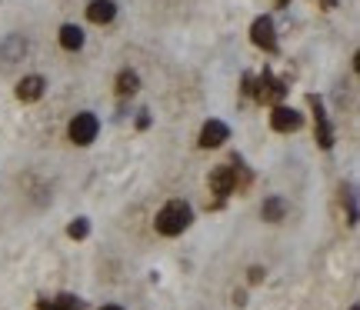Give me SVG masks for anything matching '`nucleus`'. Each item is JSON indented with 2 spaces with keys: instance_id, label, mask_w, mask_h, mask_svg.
Returning a JSON list of instances; mask_svg holds the SVG:
<instances>
[{
  "instance_id": "aec40b11",
  "label": "nucleus",
  "mask_w": 360,
  "mask_h": 310,
  "mask_svg": "<svg viewBox=\"0 0 360 310\" xmlns=\"http://www.w3.org/2000/svg\"><path fill=\"white\" fill-rule=\"evenodd\" d=\"M101 310H120V307H101Z\"/></svg>"
},
{
  "instance_id": "f257e3e1",
  "label": "nucleus",
  "mask_w": 360,
  "mask_h": 310,
  "mask_svg": "<svg viewBox=\"0 0 360 310\" xmlns=\"http://www.w3.org/2000/svg\"><path fill=\"white\" fill-rule=\"evenodd\" d=\"M190 220H194V210L183 204V201H170V204L164 207L160 214H157V233H164V237H177L190 227Z\"/></svg>"
},
{
  "instance_id": "39448f33",
  "label": "nucleus",
  "mask_w": 360,
  "mask_h": 310,
  "mask_svg": "<svg viewBox=\"0 0 360 310\" xmlns=\"http://www.w3.org/2000/svg\"><path fill=\"white\" fill-rule=\"evenodd\" d=\"M250 40L257 44L260 51H267V53L277 51V34H274V21H270V17H257V21H254V27H250Z\"/></svg>"
},
{
  "instance_id": "9d476101",
  "label": "nucleus",
  "mask_w": 360,
  "mask_h": 310,
  "mask_svg": "<svg viewBox=\"0 0 360 310\" xmlns=\"http://www.w3.org/2000/svg\"><path fill=\"white\" fill-rule=\"evenodd\" d=\"M87 17H90L94 24H110V21L117 17V3H114V0H90Z\"/></svg>"
},
{
  "instance_id": "0eeeda50",
  "label": "nucleus",
  "mask_w": 360,
  "mask_h": 310,
  "mask_svg": "<svg viewBox=\"0 0 360 310\" xmlns=\"http://www.w3.org/2000/svg\"><path fill=\"white\" fill-rule=\"evenodd\" d=\"M210 190L217 197H227L237 190V167H214L210 170Z\"/></svg>"
},
{
  "instance_id": "9b49d317",
  "label": "nucleus",
  "mask_w": 360,
  "mask_h": 310,
  "mask_svg": "<svg viewBox=\"0 0 360 310\" xmlns=\"http://www.w3.org/2000/svg\"><path fill=\"white\" fill-rule=\"evenodd\" d=\"M24 53H27V40L21 34H10V37L0 44V57H3L7 64H10V60H21Z\"/></svg>"
},
{
  "instance_id": "dca6fc26",
  "label": "nucleus",
  "mask_w": 360,
  "mask_h": 310,
  "mask_svg": "<svg viewBox=\"0 0 360 310\" xmlns=\"http://www.w3.org/2000/svg\"><path fill=\"white\" fill-rule=\"evenodd\" d=\"M67 233H70V237H74V240H83V237H87V233H90V224H87V220H83V217H77V220H74V224H70V227H67Z\"/></svg>"
},
{
  "instance_id": "a211bd4d",
  "label": "nucleus",
  "mask_w": 360,
  "mask_h": 310,
  "mask_svg": "<svg viewBox=\"0 0 360 310\" xmlns=\"http://www.w3.org/2000/svg\"><path fill=\"white\" fill-rule=\"evenodd\" d=\"M320 3H324V10H334L337 7V0H320Z\"/></svg>"
},
{
  "instance_id": "4468645a",
  "label": "nucleus",
  "mask_w": 360,
  "mask_h": 310,
  "mask_svg": "<svg viewBox=\"0 0 360 310\" xmlns=\"http://www.w3.org/2000/svg\"><path fill=\"white\" fill-rule=\"evenodd\" d=\"M37 310H80V300L70 297V294H64V297H53V300H40Z\"/></svg>"
},
{
  "instance_id": "423d86ee",
  "label": "nucleus",
  "mask_w": 360,
  "mask_h": 310,
  "mask_svg": "<svg viewBox=\"0 0 360 310\" xmlns=\"http://www.w3.org/2000/svg\"><path fill=\"white\" fill-rule=\"evenodd\" d=\"M300 124H304V117H300L294 107H283V103H277V107H274V114H270V127L277 130V133L300 130Z\"/></svg>"
},
{
  "instance_id": "f8f14e48",
  "label": "nucleus",
  "mask_w": 360,
  "mask_h": 310,
  "mask_svg": "<svg viewBox=\"0 0 360 310\" xmlns=\"http://www.w3.org/2000/svg\"><path fill=\"white\" fill-rule=\"evenodd\" d=\"M60 47L64 51H80L83 47V30L77 24H64L60 27Z\"/></svg>"
},
{
  "instance_id": "1a4fd4ad",
  "label": "nucleus",
  "mask_w": 360,
  "mask_h": 310,
  "mask_svg": "<svg viewBox=\"0 0 360 310\" xmlns=\"http://www.w3.org/2000/svg\"><path fill=\"white\" fill-rule=\"evenodd\" d=\"M44 87H47V80L40 77V74H30V77H24L21 83H17V97L24 103H34L44 97Z\"/></svg>"
},
{
  "instance_id": "6e6552de",
  "label": "nucleus",
  "mask_w": 360,
  "mask_h": 310,
  "mask_svg": "<svg viewBox=\"0 0 360 310\" xmlns=\"http://www.w3.org/2000/svg\"><path fill=\"white\" fill-rule=\"evenodd\" d=\"M227 137H231V130H227V124H224V120H207L204 130H201V147H204V151H210V147H220Z\"/></svg>"
},
{
  "instance_id": "ddd939ff",
  "label": "nucleus",
  "mask_w": 360,
  "mask_h": 310,
  "mask_svg": "<svg viewBox=\"0 0 360 310\" xmlns=\"http://www.w3.org/2000/svg\"><path fill=\"white\" fill-rule=\"evenodd\" d=\"M260 214H263V220H270V224L283 220V214H287L283 197H267V201H263V207H260Z\"/></svg>"
},
{
  "instance_id": "20e7f679",
  "label": "nucleus",
  "mask_w": 360,
  "mask_h": 310,
  "mask_svg": "<svg viewBox=\"0 0 360 310\" xmlns=\"http://www.w3.org/2000/svg\"><path fill=\"white\" fill-rule=\"evenodd\" d=\"M307 103L313 107V117H317V144L324 147V151H331L334 147V130L327 124V114H324V101L317 97V94H310Z\"/></svg>"
},
{
  "instance_id": "7ed1b4c3",
  "label": "nucleus",
  "mask_w": 360,
  "mask_h": 310,
  "mask_svg": "<svg viewBox=\"0 0 360 310\" xmlns=\"http://www.w3.org/2000/svg\"><path fill=\"white\" fill-rule=\"evenodd\" d=\"M250 94L257 97L260 103H281L287 97V87H283V80H277L274 74H260L257 77V87H250Z\"/></svg>"
},
{
  "instance_id": "412c9836",
  "label": "nucleus",
  "mask_w": 360,
  "mask_h": 310,
  "mask_svg": "<svg viewBox=\"0 0 360 310\" xmlns=\"http://www.w3.org/2000/svg\"><path fill=\"white\" fill-rule=\"evenodd\" d=\"M350 310H357V307H350Z\"/></svg>"
},
{
  "instance_id": "f03ea898",
  "label": "nucleus",
  "mask_w": 360,
  "mask_h": 310,
  "mask_svg": "<svg viewBox=\"0 0 360 310\" xmlns=\"http://www.w3.org/2000/svg\"><path fill=\"white\" fill-rule=\"evenodd\" d=\"M97 130H101V120L83 110V114H77V117L70 120V140H74L77 147H87V144L97 140Z\"/></svg>"
},
{
  "instance_id": "2eb2a0df",
  "label": "nucleus",
  "mask_w": 360,
  "mask_h": 310,
  "mask_svg": "<svg viewBox=\"0 0 360 310\" xmlns=\"http://www.w3.org/2000/svg\"><path fill=\"white\" fill-rule=\"evenodd\" d=\"M140 90V77L133 74V70H120V77H117V94L120 97H130V94H137Z\"/></svg>"
},
{
  "instance_id": "f3484780",
  "label": "nucleus",
  "mask_w": 360,
  "mask_h": 310,
  "mask_svg": "<svg viewBox=\"0 0 360 310\" xmlns=\"http://www.w3.org/2000/svg\"><path fill=\"white\" fill-rule=\"evenodd\" d=\"M263 281V270L260 267H250V284H260Z\"/></svg>"
},
{
  "instance_id": "6ab92c4d",
  "label": "nucleus",
  "mask_w": 360,
  "mask_h": 310,
  "mask_svg": "<svg viewBox=\"0 0 360 310\" xmlns=\"http://www.w3.org/2000/svg\"><path fill=\"white\" fill-rule=\"evenodd\" d=\"M287 3H290V0H277V7H287Z\"/></svg>"
}]
</instances>
